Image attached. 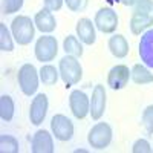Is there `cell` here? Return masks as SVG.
Returning a JSON list of instances; mask_svg holds the SVG:
<instances>
[{
	"label": "cell",
	"mask_w": 153,
	"mask_h": 153,
	"mask_svg": "<svg viewBox=\"0 0 153 153\" xmlns=\"http://www.w3.org/2000/svg\"><path fill=\"white\" fill-rule=\"evenodd\" d=\"M58 72H60V78L66 84V87L78 84L83 78V66H81L80 60L74 55L66 54L60 60Z\"/></svg>",
	"instance_id": "obj_1"
},
{
	"label": "cell",
	"mask_w": 153,
	"mask_h": 153,
	"mask_svg": "<svg viewBox=\"0 0 153 153\" xmlns=\"http://www.w3.org/2000/svg\"><path fill=\"white\" fill-rule=\"evenodd\" d=\"M141 121H143L144 129H146L150 135H153V104L147 106V107L143 110Z\"/></svg>",
	"instance_id": "obj_25"
},
{
	"label": "cell",
	"mask_w": 153,
	"mask_h": 153,
	"mask_svg": "<svg viewBox=\"0 0 153 153\" xmlns=\"http://www.w3.org/2000/svg\"><path fill=\"white\" fill-rule=\"evenodd\" d=\"M106 104H107V94L106 87L103 84H97L92 91L91 97V112L89 115L92 117L94 121H98L103 118V115L106 112Z\"/></svg>",
	"instance_id": "obj_9"
},
{
	"label": "cell",
	"mask_w": 153,
	"mask_h": 153,
	"mask_svg": "<svg viewBox=\"0 0 153 153\" xmlns=\"http://www.w3.org/2000/svg\"><path fill=\"white\" fill-rule=\"evenodd\" d=\"M139 57L147 68H153V28L147 29L139 40Z\"/></svg>",
	"instance_id": "obj_15"
},
{
	"label": "cell",
	"mask_w": 153,
	"mask_h": 153,
	"mask_svg": "<svg viewBox=\"0 0 153 153\" xmlns=\"http://www.w3.org/2000/svg\"><path fill=\"white\" fill-rule=\"evenodd\" d=\"M12 32L6 28V25L0 23V51L2 52H12L14 51V40Z\"/></svg>",
	"instance_id": "obj_22"
},
{
	"label": "cell",
	"mask_w": 153,
	"mask_h": 153,
	"mask_svg": "<svg viewBox=\"0 0 153 153\" xmlns=\"http://www.w3.org/2000/svg\"><path fill=\"white\" fill-rule=\"evenodd\" d=\"M95 28H97L95 23H92V20L87 19V17H81L78 22H76V26H75L76 37L80 38V42L83 45L92 46L97 42V31H95Z\"/></svg>",
	"instance_id": "obj_13"
},
{
	"label": "cell",
	"mask_w": 153,
	"mask_h": 153,
	"mask_svg": "<svg viewBox=\"0 0 153 153\" xmlns=\"http://www.w3.org/2000/svg\"><path fill=\"white\" fill-rule=\"evenodd\" d=\"M65 3L72 12H80L87 6V0H65Z\"/></svg>",
	"instance_id": "obj_28"
},
{
	"label": "cell",
	"mask_w": 153,
	"mask_h": 153,
	"mask_svg": "<svg viewBox=\"0 0 153 153\" xmlns=\"http://www.w3.org/2000/svg\"><path fill=\"white\" fill-rule=\"evenodd\" d=\"M69 107L76 120H84L91 112V98L80 89L72 91L69 95Z\"/></svg>",
	"instance_id": "obj_8"
},
{
	"label": "cell",
	"mask_w": 153,
	"mask_h": 153,
	"mask_svg": "<svg viewBox=\"0 0 153 153\" xmlns=\"http://www.w3.org/2000/svg\"><path fill=\"white\" fill-rule=\"evenodd\" d=\"M130 69L126 65H117L113 66L109 74H107V86L112 89V91H121L124 89L127 84H129L130 80Z\"/></svg>",
	"instance_id": "obj_10"
},
{
	"label": "cell",
	"mask_w": 153,
	"mask_h": 153,
	"mask_svg": "<svg viewBox=\"0 0 153 153\" xmlns=\"http://www.w3.org/2000/svg\"><path fill=\"white\" fill-rule=\"evenodd\" d=\"M34 23H35V28L42 34H51L57 28V20L52 14V11H49L48 8H43L37 12L34 17Z\"/></svg>",
	"instance_id": "obj_14"
},
{
	"label": "cell",
	"mask_w": 153,
	"mask_h": 153,
	"mask_svg": "<svg viewBox=\"0 0 153 153\" xmlns=\"http://www.w3.org/2000/svg\"><path fill=\"white\" fill-rule=\"evenodd\" d=\"M63 3H65V0H45V8L55 12V11H60L63 8Z\"/></svg>",
	"instance_id": "obj_29"
},
{
	"label": "cell",
	"mask_w": 153,
	"mask_h": 153,
	"mask_svg": "<svg viewBox=\"0 0 153 153\" xmlns=\"http://www.w3.org/2000/svg\"><path fill=\"white\" fill-rule=\"evenodd\" d=\"M133 12H141V14H150L153 12V0H135Z\"/></svg>",
	"instance_id": "obj_26"
},
{
	"label": "cell",
	"mask_w": 153,
	"mask_h": 153,
	"mask_svg": "<svg viewBox=\"0 0 153 153\" xmlns=\"http://www.w3.org/2000/svg\"><path fill=\"white\" fill-rule=\"evenodd\" d=\"M11 32L20 46H28L35 37V23L28 16H17L11 23Z\"/></svg>",
	"instance_id": "obj_2"
},
{
	"label": "cell",
	"mask_w": 153,
	"mask_h": 153,
	"mask_svg": "<svg viewBox=\"0 0 153 153\" xmlns=\"http://www.w3.org/2000/svg\"><path fill=\"white\" fill-rule=\"evenodd\" d=\"M94 23L97 29L101 31L103 34H113L118 28L120 19H118V14L112 8H101L97 11Z\"/></svg>",
	"instance_id": "obj_7"
},
{
	"label": "cell",
	"mask_w": 153,
	"mask_h": 153,
	"mask_svg": "<svg viewBox=\"0 0 153 153\" xmlns=\"http://www.w3.org/2000/svg\"><path fill=\"white\" fill-rule=\"evenodd\" d=\"M130 78L135 84H150L153 83V74L147 69L146 65H141V63H136V65H133V68L130 69Z\"/></svg>",
	"instance_id": "obj_18"
},
{
	"label": "cell",
	"mask_w": 153,
	"mask_h": 153,
	"mask_svg": "<svg viewBox=\"0 0 153 153\" xmlns=\"http://www.w3.org/2000/svg\"><path fill=\"white\" fill-rule=\"evenodd\" d=\"M132 152L133 153H150L152 152V146H150V143L147 141V139L139 138L132 146Z\"/></svg>",
	"instance_id": "obj_27"
},
{
	"label": "cell",
	"mask_w": 153,
	"mask_h": 153,
	"mask_svg": "<svg viewBox=\"0 0 153 153\" xmlns=\"http://www.w3.org/2000/svg\"><path fill=\"white\" fill-rule=\"evenodd\" d=\"M74 123L63 113H57L51 120V132L55 136V139L61 143L71 141L74 136Z\"/></svg>",
	"instance_id": "obj_6"
},
{
	"label": "cell",
	"mask_w": 153,
	"mask_h": 153,
	"mask_svg": "<svg viewBox=\"0 0 153 153\" xmlns=\"http://www.w3.org/2000/svg\"><path fill=\"white\" fill-rule=\"evenodd\" d=\"M112 138V127L107 123H97L87 133V143L95 150H104L110 146Z\"/></svg>",
	"instance_id": "obj_5"
},
{
	"label": "cell",
	"mask_w": 153,
	"mask_h": 153,
	"mask_svg": "<svg viewBox=\"0 0 153 153\" xmlns=\"http://www.w3.org/2000/svg\"><path fill=\"white\" fill-rule=\"evenodd\" d=\"M34 54L35 58L42 63H49L52 61L57 54H58V42L54 35L51 34H45L42 37L37 38L35 42V48H34Z\"/></svg>",
	"instance_id": "obj_4"
},
{
	"label": "cell",
	"mask_w": 153,
	"mask_h": 153,
	"mask_svg": "<svg viewBox=\"0 0 153 153\" xmlns=\"http://www.w3.org/2000/svg\"><path fill=\"white\" fill-rule=\"evenodd\" d=\"M152 152H153V147H152Z\"/></svg>",
	"instance_id": "obj_31"
},
{
	"label": "cell",
	"mask_w": 153,
	"mask_h": 153,
	"mask_svg": "<svg viewBox=\"0 0 153 153\" xmlns=\"http://www.w3.org/2000/svg\"><path fill=\"white\" fill-rule=\"evenodd\" d=\"M14 112H16L14 100L9 95H2L0 97V118L5 123H9L14 118Z\"/></svg>",
	"instance_id": "obj_20"
},
{
	"label": "cell",
	"mask_w": 153,
	"mask_h": 153,
	"mask_svg": "<svg viewBox=\"0 0 153 153\" xmlns=\"http://www.w3.org/2000/svg\"><path fill=\"white\" fill-rule=\"evenodd\" d=\"M120 3H123L124 6H133V3H135V0H118Z\"/></svg>",
	"instance_id": "obj_30"
},
{
	"label": "cell",
	"mask_w": 153,
	"mask_h": 153,
	"mask_svg": "<svg viewBox=\"0 0 153 153\" xmlns=\"http://www.w3.org/2000/svg\"><path fill=\"white\" fill-rule=\"evenodd\" d=\"M153 26V16L152 14H141V12H133L130 19V31L133 35H139L146 32Z\"/></svg>",
	"instance_id": "obj_17"
},
{
	"label": "cell",
	"mask_w": 153,
	"mask_h": 153,
	"mask_svg": "<svg viewBox=\"0 0 153 153\" xmlns=\"http://www.w3.org/2000/svg\"><path fill=\"white\" fill-rule=\"evenodd\" d=\"M48 109H49V101H48V95L45 94H37L35 98L32 100L31 107H29V121L34 126H40L46 115H48Z\"/></svg>",
	"instance_id": "obj_11"
},
{
	"label": "cell",
	"mask_w": 153,
	"mask_h": 153,
	"mask_svg": "<svg viewBox=\"0 0 153 153\" xmlns=\"http://www.w3.org/2000/svg\"><path fill=\"white\" fill-rule=\"evenodd\" d=\"M25 0H2V11L3 14H14L22 9Z\"/></svg>",
	"instance_id": "obj_24"
},
{
	"label": "cell",
	"mask_w": 153,
	"mask_h": 153,
	"mask_svg": "<svg viewBox=\"0 0 153 153\" xmlns=\"http://www.w3.org/2000/svg\"><path fill=\"white\" fill-rule=\"evenodd\" d=\"M17 81L22 89V92L26 97H32L37 89L38 83H40V74H38L37 68L31 63H25L23 66H20L19 74H17Z\"/></svg>",
	"instance_id": "obj_3"
},
{
	"label": "cell",
	"mask_w": 153,
	"mask_h": 153,
	"mask_svg": "<svg viewBox=\"0 0 153 153\" xmlns=\"http://www.w3.org/2000/svg\"><path fill=\"white\" fill-rule=\"evenodd\" d=\"M107 46H109V51L110 54L115 57V58H124L129 55V43H127L126 37L121 35V34H113L109 42H107Z\"/></svg>",
	"instance_id": "obj_16"
},
{
	"label": "cell",
	"mask_w": 153,
	"mask_h": 153,
	"mask_svg": "<svg viewBox=\"0 0 153 153\" xmlns=\"http://www.w3.org/2000/svg\"><path fill=\"white\" fill-rule=\"evenodd\" d=\"M63 49H65V52L68 55H74L76 58H80L84 52L80 38L75 37V35H68L65 40H63Z\"/></svg>",
	"instance_id": "obj_19"
},
{
	"label": "cell",
	"mask_w": 153,
	"mask_h": 153,
	"mask_svg": "<svg viewBox=\"0 0 153 153\" xmlns=\"http://www.w3.org/2000/svg\"><path fill=\"white\" fill-rule=\"evenodd\" d=\"M54 135H51V132L40 129L37 130L32 136V144H31V150L34 153H54L55 147H54Z\"/></svg>",
	"instance_id": "obj_12"
},
{
	"label": "cell",
	"mask_w": 153,
	"mask_h": 153,
	"mask_svg": "<svg viewBox=\"0 0 153 153\" xmlns=\"http://www.w3.org/2000/svg\"><path fill=\"white\" fill-rule=\"evenodd\" d=\"M0 152L2 153H19V141L12 135H2L0 136Z\"/></svg>",
	"instance_id": "obj_23"
},
{
	"label": "cell",
	"mask_w": 153,
	"mask_h": 153,
	"mask_svg": "<svg viewBox=\"0 0 153 153\" xmlns=\"http://www.w3.org/2000/svg\"><path fill=\"white\" fill-rule=\"evenodd\" d=\"M38 74H40V81L45 86H54V84H57V81L60 78L58 69H55V66H52V65H43L42 69L38 71Z\"/></svg>",
	"instance_id": "obj_21"
}]
</instances>
